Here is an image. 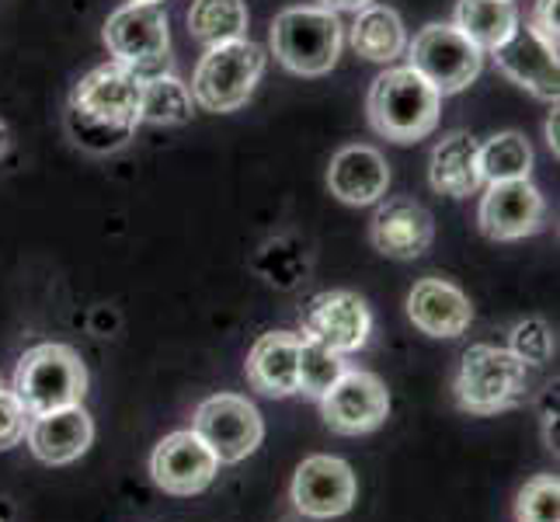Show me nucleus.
Returning a JSON list of instances; mask_svg holds the SVG:
<instances>
[{
    "label": "nucleus",
    "mask_w": 560,
    "mask_h": 522,
    "mask_svg": "<svg viewBox=\"0 0 560 522\" xmlns=\"http://www.w3.org/2000/svg\"><path fill=\"white\" fill-rule=\"evenodd\" d=\"M143 77L112 60L77 81L67 108V129L77 147L91 153H112L132 140L140 126Z\"/></svg>",
    "instance_id": "nucleus-1"
},
{
    "label": "nucleus",
    "mask_w": 560,
    "mask_h": 522,
    "mask_svg": "<svg viewBox=\"0 0 560 522\" xmlns=\"http://www.w3.org/2000/svg\"><path fill=\"white\" fill-rule=\"evenodd\" d=\"M370 123L394 143H418L439 126L442 94L411 67H390L370 88Z\"/></svg>",
    "instance_id": "nucleus-2"
},
{
    "label": "nucleus",
    "mask_w": 560,
    "mask_h": 522,
    "mask_svg": "<svg viewBox=\"0 0 560 522\" xmlns=\"http://www.w3.org/2000/svg\"><path fill=\"white\" fill-rule=\"evenodd\" d=\"M11 391L28 415L73 408L88 394V370L70 345L46 341L18 359Z\"/></svg>",
    "instance_id": "nucleus-3"
},
{
    "label": "nucleus",
    "mask_w": 560,
    "mask_h": 522,
    "mask_svg": "<svg viewBox=\"0 0 560 522\" xmlns=\"http://www.w3.org/2000/svg\"><path fill=\"white\" fill-rule=\"evenodd\" d=\"M268 56L261 46L237 38V43L209 46L206 56L199 60L196 73H191V98L206 112H237L247 105V98L255 94L261 73H265Z\"/></svg>",
    "instance_id": "nucleus-4"
},
{
    "label": "nucleus",
    "mask_w": 560,
    "mask_h": 522,
    "mask_svg": "<svg viewBox=\"0 0 560 522\" xmlns=\"http://www.w3.org/2000/svg\"><path fill=\"white\" fill-rule=\"evenodd\" d=\"M345 43L338 14L324 8H285L272 22L276 60L300 77H324L335 70Z\"/></svg>",
    "instance_id": "nucleus-5"
},
{
    "label": "nucleus",
    "mask_w": 560,
    "mask_h": 522,
    "mask_svg": "<svg viewBox=\"0 0 560 522\" xmlns=\"http://www.w3.org/2000/svg\"><path fill=\"white\" fill-rule=\"evenodd\" d=\"M526 391V362L512 348L470 345L456 373V401L470 415H498Z\"/></svg>",
    "instance_id": "nucleus-6"
},
{
    "label": "nucleus",
    "mask_w": 560,
    "mask_h": 522,
    "mask_svg": "<svg viewBox=\"0 0 560 522\" xmlns=\"http://www.w3.org/2000/svg\"><path fill=\"white\" fill-rule=\"evenodd\" d=\"M105 46L119 63L132 67L143 81L158 73H171V32L161 4H126L105 22Z\"/></svg>",
    "instance_id": "nucleus-7"
},
{
    "label": "nucleus",
    "mask_w": 560,
    "mask_h": 522,
    "mask_svg": "<svg viewBox=\"0 0 560 522\" xmlns=\"http://www.w3.org/2000/svg\"><path fill=\"white\" fill-rule=\"evenodd\" d=\"M404 53H408V67L418 70L442 98L470 88L480 73V63H485V53H480L456 25L421 28L415 35V43H408Z\"/></svg>",
    "instance_id": "nucleus-8"
},
{
    "label": "nucleus",
    "mask_w": 560,
    "mask_h": 522,
    "mask_svg": "<svg viewBox=\"0 0 560 522\" xmlns=\"http://www.w3.org/2000/svg\"><path fill=\"white\" fill-rule=\"evenodd\" d=\"M191 432L212 450V456L220 460V467H230V463L247 460L261 446L265 421L247 397L217 394L199 404L196 418H191Z\"/></svg>",
    "instance_id": "nucleus-9"
},
{
    "label": "nucleus",
    "mask_w": 560,
    "mask_h": 522,
    "mask_svg": "<svg viewBox=\"0 0 560 522\" xmlns=\"http://www.w3.org/2000/svg\"><path fill=\"white\" fill-rule=\"evenodd\" d=\"M300 327L306 341H317L338 356H349L370 341L373 314L365 300L349 293V289H327V293H317L303 306Z\"/></svg>",
    "instance_id": "nucleus-10"
},
{
    "label": "nucleus",
    "mask_w": 560,
    "mask_h": 522,
    "mask_svg": "<svg viewBox=\"0 0 560 522\" xmlns=\"http://www.w3.org/2000/svg\"><path fill=\"white\" fill-rule=\"evenodd\" d=\"M327 429L338 436H365L380 429L390 415L386 383L370 370H345L341 380L320 397Z\"/></svg>",
    "instance_id": "nucleus-11"
},
{
    "label": "nucleus",
    "mask_w": 560,
    "mask_h": 522,
    "mask_svg": "<svg viewBox=\"0 0 560 522\" xmlns=\"http://www.w3.org/2000/svg\"><path fill=\"white\" fill-rule=\"evenodd\" d=\"M547 220V202L529 178L491 182L477 209L480 234L488 241H523Z\"/></svg>",
    "instance_id": "nucleus-12"
},
{
    "label": "nucleus",
    "mask_w": 560,
    "mask_h": 522,
    "mask_svg": "<svg viewBox=\"0 0 560 522\" xmlns=\"http://www.w3.org/2000/svg\"><path fill=\"white\" fill-rule=\"evenodd\" d=\"M150 474L161 491L188 498L206 491L217 480L220 460L212 456V450L196 432L185 429V432H171L158 442V450L150 456Z\"/></svg>",
    "instance_id": "nucleus-13"
},
{
    "label": "nucleus",
    "mask_w": 560,
    "mask_h": 522,
    "mask_svg": "<svg viewBox=\"0 0 560 522\" xmlns=\"http://www.w3.org/2000/svg\"><path fill=\"white\" fill-rule=\"evenodd\" d=\"M293 506L306 519H338L355 506V474L338 456H306L293 477Z\"/></svg>",
    "instance_id": "nucleus-14"
},
{
    "label": "nucleus",
    "mask_w": 560,
    "mask_h": 522,
    "mask_svg": "<svg viewBox=\"0 0 560 522\" xmlns=\"http://www.w3.org/2000/svg\"><path fill=\"white\" fill-rule=\"evenodd\" d=\"M370 241L383 258L415 262L435 241L432 212L415 199H386L370 223Z\"/></svg>",
    "instance_id": "nucleus-15"
},
{
    "label": "nucleus",
    "mask_w": 560,
    "mask_h": 522,
    "mask_svg": "<svg viewBox=\"0 0 560 522\" xmlns=\"http://www.w3.org/2000/svg\"><path fill=\"white\" fill-rule=\"evenodd\" d=\"M408 317L432 338H459L474 324V306L450 279H421L408 293Z\"/></svg>",
    "instance_id": "nucleus-16"
},
{
    "label": "nucleus",
    "mask_w": 560,
    "mask_h": 522,
    "mask_svg": "<svg viewBox=\"0 0 560 522\" xmlns=\"http://www.w3.org/2000/svg\"><path fill=\"white\" fill-rule=\"evenodd\" d=\"M25 439H28L32 453L43 463H49V467H63V463H73L88 453V446L94 442V421L81 404H73V408L32 415Z\"/></svg>",
    "instance_id": "nucleus-17"
},
{
    "label": "nucleus",
    "mask_w": 560,
    "mask_h": 522,
    "mask_svg": "<svg viewBox=\"0 0 560 522\" xmlns=\"http://www.w3.org/2000/svg\"><path fill=\"white\" fill-rule=\"evenodd\" d=\"M491 56L509 81L533 91L539 102L557 105V53L539 43L529 28H515L505 43L491 49Z\"/></svg>",
    "instance_id": "nucleus-18"
},
{
    "label": "nucleus",
    "mask_w": 560,
    "mask_h": 522,
    "mask_svg": "<svg viewBox=\"0 0 560 522\" xmlns=\"http://www.w3.org/2000/svg\"><path fill=\"white\" fill-rule=\"evenodd\" d=\"M300 345L303 335L293 332H268L247 352V383L265 397L300 394Z\"/></svg>",
    "instance_id": "nucleus-19"
},
{
    "label": "nucleus",
    "mask_w": 560,
    "mask_h": 522,
    "mask_svg": "<svg viewBox=\"0 0 560 522\" xmlns=\"http://www.w3.org/2000/svg\"><path fill=\"white\" fill-rule=\"evenodd\" d=\"M327 188L349 206H373L390 188V167L376 147H345L327 164Z\"/></svg>",
    "instance_id": "nucleus-20"
},
{
    "label": "nucleus",
    "mask_w": 560,
    "mask_h": 522,
    "mask_svg": "<svg viewBox=\"0 0 560 522\" xmlns=\"http://www.w3.org/2000/svg\"><path fill=\"white\" fill-rule=\"evenodd\" d=\"M477 150H480V143L463 129L446 132V137L435 143L432 164H429V182L439 196L467 199L485 185L480 182V167H477Z\"/></svg>",
    "instance_id": "nucleus-21"
},
{
    "label": "nucleus",
    "mask_w": 560,
    "mask_h": 522,
    "mask_svg": "<svg viewBox=\"0 0 560 522\" xmlns=\"http://www.w3.org/2000/svg\"><path fill=\"white\" fill-rule=\"evenodd\" d=\"M352 49L370 63H394L397 56H404L408 49V32H404V22L394 8L383 4H370L355 11V25L349 32Z\"/></svg>",
    "instance_id": "nucleus-22"
},
{
    "label": "nucleus",
    "mask_w": 560,
    "mask_h": 522,
    "mask_svg": "<svg viewBox=\"0 0 560 522\" xmlns=\"http://www.w3.org/2000/svg\"><path fill=\"white\" fill-rule=\"evenodd\" d=\"M453 25L467 35L480 53H491L518 28V11L512 0H459Z\"/></svg>",
    "instance_id": "nucleus-23"
},
{
    "label": "nucleus",
    "mask_w": 560,
    "mask_h": 522,
    "mask_svg": "<svg viewBox=\"0 0 560 522\" xmlns=\"http://www.w3.org/2000/svg\"><path fill=\"white\" fill-rule=\"evenodd\" d=\"M188 32L206 49L237 43L247 35V4L244 0H191Z\"/></svg>",
    "instance_id": "nucleus-24"
},
{
    "label": "nucleus",
    "mask_w": 560,
    "mask_h": 522,
    "mask_svg": "<svg viewBox=\"0 0 560 522\" xmlns=\"http://www.w3.org/2000/svg\"><path fill=\"white\" fill-rule=\"evenodd\" d=\"M477 167H480V182H518L529 178L533 171V147L523 132H498L488 143H480L477 150Z\"/></svg>",
    "instance_id": "nucleus-25"
},
{
    "label": "nucleus",
    "mask_w": 560,
    "mask_h": 522,
    "mask_svg": "<svg viewBox=\"0 0 560 522\" xmlns=\"http://www.w3.org/2000/svg\"><path fill=\"white\" fill-rule=\"evenodd\" d=\"M191 98L188 84H182L175 73H158L143 81V98H140V123L153 126H182L191 119Z\"/></svg>",
    "instance_id": "nucleus-26"
},
{
    "label": "nucleus",
    "mask_w": 560,
    "mask_h": 522,
    "mask_svg": "<svg viewBox=\"0 0 560 522\" xmlns=\"http://www.w3.org/2000/svg\"><path fill=\"white\" fill-rule=\"evenodd\" d=\"M345 370H349V366H345V359L338 352L303 338V345H300V394L320 401L341 380Z\"/></svg>",
    "instance_id": "nucleus-27"
},
{
    "label": "nucleus",
    "mask_w": 560,
    "mask_h": 522,
    "mask_svg": "<svg viewBox=\"0 0 560 522\" xmlns=\"http://www.w3.org/2000/svg\"><path fill=\"white\" fill-rule=\"evenodd\" d=\"M515 519L518 522H560L557 477L539 474V477L526 480V488L518 491V501H515Z\"/></svg>",
    "instance_id": "nucleus-28"
},
{
    "label": "nucleus",
    "mask_w": 560,
    "mask_h": 522,
    "mask_svg": "<svg viewBox=\"0 0 560 522\" xmlns=\"http://www.w3.org/2000/svg\"><path fill=\"white\" fill-rule=\"evenodd\" d=\"M512 352L523 359L526 366H544L553 356V332L547 327V321L529 317L518 321L512 327Z\"/></svg>",
    "instance_id": "nucleus-29"
},
{
    "label": "nucleus",
    "mask_w": 560,
    "mask_h": 522,
    "mask_svg": "<svg viewBox=\"0 0 560 522\" xmlns=\"http://www.w3.org/2000/svg\"><path fill=\"white\" fill-rule=\"evenodd\" d=\"M28 411L22 408V401L14 397V391L0 386V450H11L25 439L28 432Z\"/></svg>",
    "instance_id": "nucleus-30"
},
{
    "label": "nucleus",
    "mask_w": 560,
    "mask_h": 522,
    "mask_svg": "<svg viewBox=\"0 0 560 522\" xmlns=\"http://www.w3.org/2000/svg\"><path fill=\"white\" fill-rule=\"evenodd\" d=\"M557 4L560 0H536L533 18H529V32L539 38L544 46H550L557 53Z\"/></svg>",
    "instance_id": "nucleus-31"
},
{
    "label": "nucleus",
    "mask_w": 560,
    "mask_h": 522,
    "mask_svg": "<svg viewBox=\"0 0 560 522\" xmlns=\"http://www.w3.org/2000/svg\"><path fill=\"white\" fill-rule=\"evenodd\" d=\"M373 0H320V8L324 11H331V14H338V11H362V8H370Z\"/></svg>",
    "instance_id": "nucleus-32"
},
{
    "label": "nucleus",
    "mask_w": 560,
    "mask_h": 522,
    "mask_svg": "<svg viewBox=\"0 0 560 522\" xmlns=\"http://www.w3.org/2000/svg\"><path fill=\"white\" fill-rule=\"evenodd\" d=\"M557 119H560V112L553 108V112H550V119H547V143H550V150H553V158L560 153V143H557Z\"/></svg>",
    "instance_id": "nucleus-33"
},
{
    "label": "nucleus",
    "mask_w": 560,
    "mask_h": 522,
    "mask_svg": "<svg viewBox=\"0 0 560 522\" xmlns=\"http://www.w3.org/2000/svg\"><path fill=\"white\" fill-rule=\"evenodd\" d=\"M8 147H11V132H8V126L0 123V158L8 153Z\"/></svg>",
    "instance_id": "nucleus-34"
},
{
    "label": "nucleus",
    "mask_w": 560,
    "mask_h": 522,
    "mask_svg": "<svg viewBox=\"0 0 560 522\" xmlns=\"http://www.w3.org/2000/svg\"><path fill=\"white\" fill-rule=\"evenodd\" d=\"M129 4H164V0H129Z\"/></svg>",
    "instance_id": "nucleus-35"
}]
</instances>
